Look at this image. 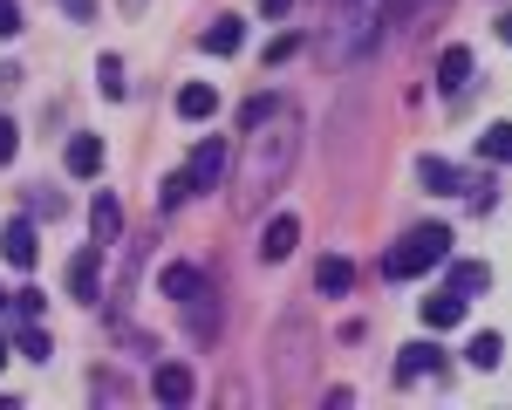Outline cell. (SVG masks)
Instances as JSON below:
<instances>
[{
  "label": "cell",
  "mask_w": 512,
  "mask_h": 410,
  "mask_svg": "<svg viewBox=\"0 0 512 410\" xmlns=\"http://www.w3.org/2000/svg\"><path fill=\"white\" fill-rule=\"evenodd\" d=\"M301 123L294 117H280V130H253V158H246V171H239V199L253 205L260 192H274L280 178H287V164H294V151H301V137H294Z\"/></svg>",
  "instance_id": "cell-1"
},
{
  "label": "cell",
  "mask_w": 512,
  "mask_h": 410,
  "mask_svg": "<svg viewBox=\"0 0 512 410\" xmlns=\"http://www.w3.org/2000/svg\"><path fill=\"white\" fill-rule=\"evenodd\" d=\"M444 260H451V226H417L383 253V281H417V274H431Z\"/></svg>",
  "instance_id": "cell-2"
},
{
  "label": "cell",
  "mask_w": 512,
  "mask_h": 410,
  "mask_svg": "<svg viewBox=\"0 0 512 410\" xmlns=\"http://www.w3.org/2000/svg\"><path fill=\"white\" fill-rule=\"evenodd\" d=\"M226 144L219 137H198V151H192V164H185V178H192V192H219V178H226Z\"/></svg>",
  "instance_id": "cell-3"
},
{
  "label": "cell",
  "mask_w": 512,
  "mask_h": 410,
  "mask_svg": "<svg viewBox=\"0 0 512 410\" xmlns=\"http://www.w3.org/2000/svg\"><path fill=\"white\" fill-rule=\"evenodd\" d=\"M465 308H472V294H458V287H437L431 301H417V315H424V328H437V335L465 322Z\"/></svg>",
  "instance_id": "cell-4"
},
{
  "label": "cell",
  "mask_w": 512,
  "mask_h": 410,
  "mask_svg": "<svg viewBox=\"0 0 512 410\" xmlns=\"http://www.w3.org/2000/svg\"><path fill=\"white\" fill-rule=\"evenodd\" d=\"M0 253H7V267H21V274H28V267L41 260L35 226H28V219H7V226H0Z\"/></svg>",
  "instance_id": "cell-5"
},
{
  "label": "cell",
  "mask_w": 512,
  "mask_h": 410,
  "mask_svg": "<svg viewBox=\"0 0 512 410\" xmlns=\"http://www.w3.org/2000/svg\"><path fill=\"white\" fill-rule=\"evenodd\" d=\"M294 240H301V219H294V212H274V219L260 226V260H287Z\"/></svg>",
  "instance_id": "cell-6"
},
{
  "label": "cell",
  "mask_w": 512,
  "mask_h": 410,
  "mask_svg": "<svg viewBox=\"0 0 512 410\" xmlns=\"http://www.w3.org/2000/svg\"><path fill=\"white\" fill-rule=\"evenodd\" d=\"M212 301H219L212 287H198L192 301H178V308H185V328H192V342H219V315H212Z\"/></svg>",
  "instance_id": "cell-7"
},
{
  "label": "cell",
  "mask_w": 512,
  "mask_h": 410,
  "mask_svg": "<svg viewBox=\"0 0 512 410\" xmlns=\"http://www.w3.org/2000/svg\"><path fill=\"white\" fill-rule=\"evenodd\" d=\"M96 274H103V246H82L69 260V294L76 301H96Z\"/></svg>",
  "instance_id": "cell-8"
},
{
  "label": "cell",
  "mask_w": 512,
  "mask_h": 410,
  "mask_svg": "<svg viewBox=\"0 0 512 410\" xmlns=\"http://www.w3.org/2000/svg\"><path fill=\"white\" fill-rule=\"evenodd\" d=\"M437 363H444V349H437V342H410V349L396 356V383H417V376H431Z\"/></svg>",
  "instance_id": "cell-9"
},
{
  "label": "cell",
  "mask_w": 512,
  "mask_h": 410,
  "mask_svg": "<svg viewBox=\"0 0 512 410\" xmlns=\"http://www.w3.org/2000/svg\"><path fill=\"white\" fill-rule=\"evenodd\" d=\"M62 164H69V178H96L103 171V137H69Z\"/></svg>",
  "instance_id": "cell-10"
},
{
  "label": "cell",
  "mask_w": 512,
  "mask_h": 410,
  "mask_svg": "<svg viewBox=\"0 0 512 410\" xmlns=\"http://www.w3.org/2000/svg\"><path fill=\"white\" fill-rule=\"evenodd\" d=\"M239 28H246L239 14H219V21H212V28L198 35V48H205V55H239V41H246Z\"/></svg>",
  "instance_id": "cell-11"
},
{
  "label": "cell",
  "mask_w": 512,
  "mask_h": 410,
  "mask_svg": "<svg viewBox=\"0 0 512 410\" xmlns=\"http://www.w3.org/2000/svg\"><path fill=\"white\" fill-rule=\"evenodd\" d=\"M212 110H219V89H212V82H185V89H178V117L185 123H205Z\"/></svg>",
  "instance_id": "cell-12"
},
{
  "label": "cell",
  "mask_w": 512,
  "mask_h": 410,
  "mask_svg": "<svg viewBox=\"0 0 512 410\" xmlns=\"http://www.w3.org/2000/svg\"><path fill=\"white\" fill-rule=\"evenodd\" d=\"M151 390H158V404H185V397H192V369L185 363H158Z\"/></svg>",
  "instance_id": "cell-13"
},
{
  "label": "cell",
  "mask_w": 512,
  "mask_h": 410,
  "mask_svg": "<svg viewBox=\"0 0 512 410\" xmlns=\"http://www.w3.org/2000/svg\"><path fill=\"white\" fill-rule=\"evenodd\" d=\"M465 76H472V48H444V55H437V89H444V96H458Z\"/></svg>",
  "instance_id": "cell-14"
},
{
  "label": "cell",
  "mask_w": 512,
  "mask_h": 410,
  "mask_svg": "<svg viewBox=\"0 0 512 410\" xmlns=\"http://www.w3.org/2000/svg\"><path fill=\"white\" fill-rule=\"evenodd\" d=\"M315 287H321V294H328V301H342V294H349V287H355V267H349V260H342V253H328V260H321V267H315Z\"/></svg>",
  "instance_id": "cell-15"
},
{
  "label": "cell",
  "mask_w": 512,
  "mask_h": 410,
  "mask_svg": "<svg viewBox=\"0 0 512 410\" xmlns=\"http://www.w3.org/2000/svg\"><path fill=\"white\" fill-rule=\"evenodd\" d=\"M158 287H164V301H192L198 287H205V274H198V267H185V260H171V267L158 274Z\"/></svg>",
  "instance_id": "cell-16"
},
{
  "label": "cell",
  "mask_w": 512,
  "mask_h": 410,
  "mask_svg": "<svg viewBox=\"0 0 512 410\" xmlns=\"http://www.w3.org/2000/svg\"><path fill=\"white\" fill-rule=\"evenodd\" d=\"M89 226H96V240H103V246L123 233V205H117V192H96V205H89Z\"/></svg>",
  "instance_id": "cell-17"
},
{
  "label": "cell",
  "mask_w": 512,
  "mask_h": 410,
  "mask_svg": "<svg viewBox=\"0 0 512 410\" xmlns=\"http://www.w3.org/2000/svg\"><path fill=\"white\" fill-rule=\"evenodd\" d=\"M417 178H424L431 192H465V171L444 164V158H417Z\"/></svg>",
  "instance_id": "cell-18"
},
{
  "label": "cell",
  "mask_w": 512,
  "mask_h": 410,
  "mask_svg": "<svg viewBox=\"0 0 512 410\" xmlns=\"http://www.w3.org/2000/svg\"><path fill=\"white\" fill-rule=\"evenodd\" d=\"M465 363H472V369H499V363H506V335H492V328H485V335H472Z\"/></svg>",
  "instance_id": "cell-19"
},
{
  "label": "cell",
  "mask_w": 512,
  "mask_h": 410,
  "mask_svg": "<svg viewBox=\"0 0 512 410\" xmlns=\"http://www.w3.org/2000/svg\"><path fill=\"white\" fill-rule=\"evenodd\" d=\"M274 117H280V96H267V89L239 103V130H260V123H274Z\"/></svg>",
  "instance_id": "cell-20"
},
{
  "label": "cell",
  "mask_w": 512,
  "mask_h": 410,
  "mask_svg": "<svg viewBox=\"0 0 512 410\" xmlns=\"http://www.w3.org/2000/svg\"><path fill=\"white\" fill-rule=\"evenodd\" d=\"M478 158L485 164H512V123H492V130L478 137Z\"/></svg>",
  "instance_id": "cell-21"
},
{
  "label": "cell",
  "mask_w": 512,
  "mask_h": 410,
  "mask_svg": "<svg viewBox=\"0 0 512 410\" xmlns=\"http://www.w3.org/2000/svg\"><path fill=\"white\" fill-rule=\"evenodd\" d=\"M451 287H458V294H485V287H492V267H485V260H458V267H451Z\"/></svg>",
  "instance_id": "cell-22"
},
{
  "label": "cell",
  "mask_w": 512,
  "mask_h": 410,
  "mask_svg": "<svg viewBox=\"0 0 512 410\" xmlns=\"http://www.w3.org/2000/svg\"><path fill=\"white\" fill-rule=\"evenodd\" d=\"M7 308H14V322H41L48 294H41V287H21V294H7Z\"/></svg>",
  "instance_id": "cell-23"
},
{
  "label": "cell",
  "mask_w": 512,
  "mask_h": 410,
  "mask_svg": "<svg viewBox=\"0 0 512 410\" xmlns=\"http://www.w3.org/2000/svg\"><path fill=\"white\" fill-rule=\"evenodd\" d=\"M185 199H192V178H185V171H171V178L158 185V212H178Z\"/></svg>",
  "instance_id": "cell-24"
},
{
  "label": "cell",
  "mask_w": 512,
  "mask_h": 410,
  "mask_svg": "<svg viewBox=\"0 0 512 410\" xmlns=\"http://www.w3.org/2000/svg\"><path fill=\"white\" fill-rule=\"evenodd\" d=\"M14 349H21L28 363H41V356H48V335H41L35 322H21V328H14Z\"/></svg>",
  "instance_id": "cell-25"
},
{
  "label": "cell",
  "mask_w": 512,
  "mask_h": 410,
  "mask_svg": "<svg viewBox=\"0 0 512 410\" xmlns=\"http://www.w3.org/2000/svg\"><path fill=\"white\" fill-rule=\"evenodd\" d=\"M96 89H103L110 103L123 96V62H117V55H103V62H96Z\"/></svg>",
  "instance_id": "cell-26"
},
{
  "label": "cell",
  "mask_w": 512,
  "mask_h": 410,
  "mask_svg": "<svg viewBox=\"0 0 512 410\" xmlns=\"http://www.w3.org/2000/svg\"><path fill=\"white\" fill-rule=\"evenodd\" d=\"M35 219H62V212H69V199H62V192H35Z\"/></svg>",
  "instance_id": "cell-27"
},
{
  "label": "cell",
  "mask_w": 512,
  "mask_h": 410,
  "mask_svg": "<svg viewBox=\"0 0 512 410\" xmlns=\"http://www.w3.org/2000/svg\"><path fill=\"white\" fill-rule=\"evenodd\" d=\"M294 48H301V35H274V41H267V69H274V62H287Z\"/></svg>",
  "instance_id": "cell-28"
},
{
  "label": "cell",
  "mask_w": 512,
  "mask_h": 410,
  "mask_svg": "<svg viewBox=\"0 0 512 410\" xmlns=\"http://www.w3.org/2000/svg\"><path fill=\"white\" fill-rule=\"evenodd\" d=\"M21 35V7H14V0H0V41H14Z\"/></svg>",
  "instance_id": "cell-29"
},
{
  "label": "cell",
  "mask_w": 512,
  "mask_h": 410,
  "mask_svg": "<svg viewBox=\"0 0 512 410\" xmlns=\"http://www.w3.org/2000/svg\"><path fill=\"white\" fill-rule=\"evenodd\" d=\"M14 151H21V130L0 117V164H14Z\"/></svg>",
  "instance_id": "cell-30"
},
{
  "label": "cell",
  "mask_w": 512,
  "mask_h": 410,
  "mask_svg": "<svg viewBox=\"0 0 512 410\" xmlns=\"http://www.w3.org/2000/svg\"><path fill=\"white\" fill-rule=\"evenodd\" d=\"M287 7H294V0H260V14H267V21H280Z\"/></svg>",
  "instance_id": "cell-31"
},
{
  "label": "cell",
  "mask_w": 512,
  "mask_h": 410,
  "mask_svg": "<svg viewBox=\"0 0 512 410\" xmlns=\"http://www.w3.org/2000/svg\"><path fill=\"white\" fill-rule=\"evenodd\" d=\"M62 7H69L76 21H89V14H96V0H62Z\"/></svg>",
  "instance_id": "cell-32"
},
{
  "label": "cell",
  "mask_w": 512,
  "mask_h": 410,
  "mask_svg": "<svg viewBox=\"0 0 512 410\" xmlns=\"http://www.w3.org/2000/svg\"><path fill=\"white\" fill-rule=\"evenodd\" d=\"M499 41H512V14H499Z\"/></svg>",
  "instance_id": "cell-33"
},
{
  "label": "cell",
  "mask_w": 512,
  "mask_h": 410,
  "mask_svg": "<svg viewBox=\"0 0 512 410\" xmlns=\"http://www.w3.org/2000/svg\"><path fill=\"white\" fill-rule=\"evenodd\" d=\"M7 356H14V342H7V335H0V363H7Z\"/></svg>",
  "instance_id": "cell-34"
},
{
  "label": "cell",
  "mask_w": 512,
  "mask_h": 410,
  "mask_svg": "<svg viewBox=\"0 0 512 410\" xmlns=\"http://www.w3.org/2000/svg\"><path fill=\"white\" fill-rule=\"evenodd\" d=\"M0 308H7V294H0Z\"/></svg>",
  "instance_id": "cell-35"
}]
</instances>
